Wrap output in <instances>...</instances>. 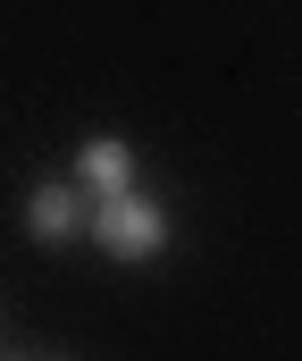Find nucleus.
Returning a JSON list of instances; mask_svg holds the SVG:
<instances>
[{"instance_id":"1","label":"nucleus","mask_w":302,"mask_h":361,"mask_svg":"<svg viewBox=\"0 0 302 361\" xmlns=\"http://www.w3.org/2000/svg\"><path fill=\"white\" fill-rule=\"evenodd\" d=\"M93 244L109 252V261H151L160 244H168V210L151 202V193H101V210H93Z\"/></svg>"},{"instance_id":"2","label":"nucleus","mask_w":302,"mask_h":361,"mask_svg":"<svg viewBox=\"0 0 302 361\" xmlns=\"http://www.w3.org/2000/svg\"><path fill=\"white\" fill-rule=\"evenodd\" d=\"M25 227H34L42 244H68V235L84 227V185H42V193L25 202Z\"/></svg>"},{"instance_id":"3","label":"nucleus","mask_w":302,"mask_h":361,"mask_svg":"<svg viewBox=\"0 0 302 361\" xmlns=\"http://www.w3.org/2000/svg\"><path fill=\"white\" fill-rule=\"evenodd\" d=\"M76 185H84V193H126V185H134V152H126V143H118V135H93V143H84V160H76Z\"/></svg>"}]
</instances>
